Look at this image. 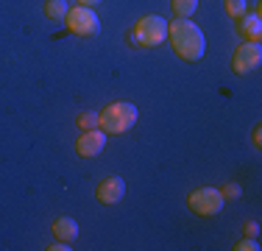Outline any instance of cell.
<instances>
[{"label": "cell", "instance_id": "6da1fadb", "mask_svg": "<svg viewBox=\"0 0 262 251\" xmlns=\"http://www.w3.org/2000/svg\"><path fill=\"white\" fill-rule=\"evenodd\" d=\"M167 39H170L176 56L184 61H201L207 53V36L192 20L176 17L173 23H167Z\"/></svg>", "mask_w": 262, "mask_h": 251}, {"label": "cell", "instance_id": "7a4b0ae2", "mask_svg": "<svg viewBox=\"0 0 262 251\" xmlns=\"http://www.w3.org/2000/svg\"><path fill=\"white\" fill-rule=\"evenodd\" d=\"M137 117H140V109L128 100H115L106 109L98 112V129H103L106 134H126V131L134 129Z\"/></svg>", "mask_w": 262, "mask_h": 251}, {"label": "cell", "instance_id": "3957f363", "mask_svg": "<svg viewBox=\"0 0 262 251\" xmlns=\"http://www.w3.org/2000/svg\"><path fill=\"white\" fill-rule=\"evenodd\" d=\"M131 42H137L140 48H157L167 39V20H162L159 14H145L140 17L131 31Z\"/></svg>", "mask_w": 262, "mask_h": 251}, {"label": "cell", "instance_id": "277c9868", "mask_svg": "<svg viewBox=\"0 0 262 251\" xmlns=\"http://www.w3.org/2000/svg\"><path fill=\"white\" fill-rule=\"evenodd\" d=\"M223 204H226V198H223V193L217 187H198V190H192L187 196V206L201 218L217 215L223 210Z\"/></svg>", "mask_w": 262, "mask_h": 251}, {"label": "cell", "instance_id": "5b68a950", "mask_svg": "<svg viewBox=\"0 0 262 251\" xmlns=\"http://www.w3.org/2000/svg\"><path fill=\"white\" fill-rule=\"evenodd\" d=\"M64 25L70 34L76 36H95L98 31H101V20H98L95 9H90V6H73V9H67V17H64Z\"/></svg>", "mask_w": 262, "mask_h": 251}, {"label": "cell", "instance_id": "8992f818", "mask_svg": "<svg viewBox=\"0 0 262 251\" xmlns=\"http://www.w3.org/2000/svg\"><path fill=\"white\" fill-rule=\"evenodd\" d=\"M259 65H262V45L259 42H243V45H237L234 56H232V70L237 75L257 70Z\"/></svg>", "mask_w": 262, "mask_h": 251}, {"label": "cell", "instance_id": "52a82bcc", "mask_svg": "<svg viewBox=\"0 0 262 251\" xmlns=\"http://www.w3.org/2000/svg\"><path fill=\"white\" fill-rule=\"evenodd\" d=\"M123 196H126V181H123L120 176H106V179H101L95 187V198L106 206L123 201Z\"/></svg>", "mask_w": 262, "mask_h": 251}, {"label": "cell", "instance_id": "ba28073f", "mask_svg": "<svg viewBox=\"0 0 262 251\" xmlns=\"http://www.w3.org/2000/svg\"><path fill=\"white\" fill-rule=\"evenodd\" d=\"M106 131L103 129H90V131H84V134L76 140V151H78V156H84V159H92V156H98L101 151L106 148Z\"/></svg>", "mask_w": 262, "mask_h": 251}, {"label": "cell", "instance_id": "9c48e42d", "mask_svg": "<svg viewBox=\"0 0 262 251\" xmlns=\"http://www.w3.org/2000/svg\"><path fill=\"white\" fill-rule=\"evenodd\" d=\"M237 31H240L243 42H259L262 39V17L259 14H243L240 23H237Z\"/></svg>", "mask_w": 262, "mask_h": 251}, {"label": "cell", "instance_id": "30bf717a", "mask_svg": "<svg viewBox=\"0 0 262 251\" xmlns=\"http://www.w3.org/2000/svg\"><path fill=\"white\" fill-rule=\"evenodd\" d=\"M51 229H53V237H56V240H67V243H73V240L78 237V223L73 221V218H67V215L56 218Z\"/></svg>", "mask_w": 262, "mask_h": 251}, {"label": "cell", "instance_id": "8fae6325", "mask_svg": "<svg viewBox=\"0 0 262 251\" xmlns=\"http://www.w3.org/2000/svg\"><path fill=\"white\" fill-rule=\"evenodd\" d=\"M67 0H45V6H42V11H45V17L48 20H53V23H61L67 17Z\"/></svg>", "mask_w": 262, "mask_h": 251}, {"label": "cell", "instance_id": "7c38bea8", "mask_svg": "<svg viewBox=\"0 0 262 251\" xmlns=\"http://www.w3.org/2000/svg\"><path fill=\"white\" fill-rule=\"evenodd\" d=\"M170 9H173L176 17L190 20V17L195 14V9H198V0H170Z\"/></svg>", "mask_w": 262, "mask_h": 251}, {"label": "cell", "instance_id": "4fadbf2b", "mask_svg": "<svg viewBox=\"0 0 262 251\" xmlns=\"http://www.w3.org/2000/svg\"><path fill=\"white\" fill-rule=\"evenodd\" d=\"M223 6H226V14L232 20H240L243 14H248V0H223Z\"/></svg>", "mask_w": 262, "mask_h": 251}, {"label": "cell", "instance_id": "5bb4252c", "mask_svg": "<svg viewBox=\"0 0 262 251\" xmlns=\"http://www.w3.org/2000/svg\"><path fill=\"white\" fill-rule=\"evenodd\" d=\"M78 129L81 131L98 129V112H81V115H78Z\"/></svg>", "mask_w": 262, "mask_h": 251}, {"label": "cell", "instance_id": "9a60e30c", "mask_svg": "<svg viewBox=\"0 0 262 251\" xmlns=\"http://www.w3.org/2000/svg\"><path fill=\"white\" fill-rule=\"evenodd\" d=\"M223 198H226V201H237V198H240L243 196V190H240V184H237V181H229V184H223Z\"/></svg>", "mask_w": 262, "mask_h": 251}, {"label": "cell", "instance_id": "2e32d148", "mask_svg": "<svg viewBox=\"0 0 262 251\" xmlns=\"http://www.w3.org/2000/svg\"><path fill=\"white\" fill-rule=\"evenodd\" d=\"M234 251H259V243H257V237H243V240L234 246Z\"/></svg>", "mask_w": 262, "mask_h": 251}, {"label": "cell", "instance_id": "e0dca14e", "mask_svg": "<svg viewBox=\"0 0 262 251\" xmlns=\"http://www.w3.org/2000/svg\"><path fill=\"white\" fill-rule=\"evenodd\" d=\"M243 235H246V237H257V235H259L257 221H246V226H243Z\"/></svg>", "mask_w": 262, "mask_h": 251}, {"label": "cell", "instance_id": "ac0fdd59", "mask_svg": "<svg viewBox=\"0 0 262 251\" xmlns=\"http://www.w3.org/2000/svg\"><path fill=\"white\" fill-rule=\"evenodd\" d=\"M48 251H70V243H67V240H56L53 246H48Z\"/></svg>", "mask_w": 262, "mask_h": 251}, {"label": "cell", "instance_id": "d6986e66", "mask_svg": "<svg viewBox=\"0 0 262 251\" xmlns=\"http://www.w3.org/2000/svg\"><path fill=\"white\" fill-rule=\"evenodd\" d=\"M251 140H254V145H262V126H254V134H251Z\"/></svg>", "mask_w": 262, "mask_h": 251}, {"label": "cell", "instance_id": "ffe728a7", "mask_svg": "<svg viewBox=\"0 0 262 251\" xmlns=\"http://www.w3.org/2000/svg\"><path fill=\"white\" fill-rule=\"evenodd\" d=\"M78 3H81V6H90V9H95V6L101 3V0H78Z\"/></svg>", "mask_w": 262, "mask_h": 251}]
</instances>
